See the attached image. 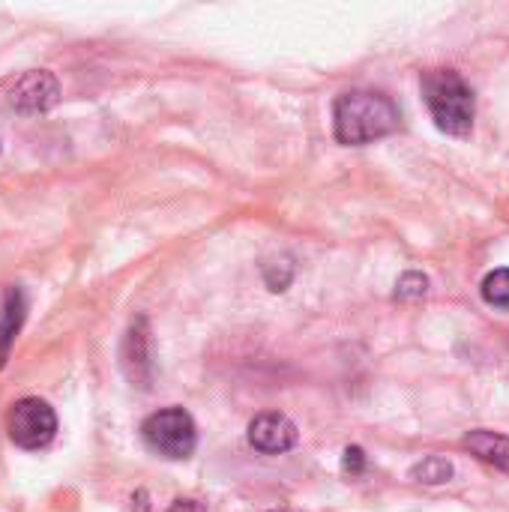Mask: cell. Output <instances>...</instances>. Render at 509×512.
Here are the masks:
<instances>
[{"instance_id":"obj_11","label":"cell","mask_w":509,"mask_h":512,"mask_svg":"<svg viewBox=\"0 0 509 512\" xmlns=\"http://www.w3.org/2000/svg\"><path fill=\"white\" fill-rule=\"evenodd\" d=\"M483 300L495 309H509V267L492 270L483 279Z\"/></svg>"},{"instance_id":"obj_13","label":"cell","mask_w":509,"mask_h":512,"mask_svg":"<svg viewBox=\"0 0 509 512\" xmlns=\"http://www.w3.org/2000/svg\"><path fill=\"white\" fill-rule=\"evenodd\" d=\"M342 468H345L348 474H363V468H366L363 450H360V447H348V450H345V459H342Z\"/></svg>"},{"instance_id":"obj_10","label":"cell","mask_w":509,"mask_h":512,"mask_svg":"<svg viewBox=\"0 0 509 512\" xmlns=\"http://www.w3.org/2000/svg\"><path fill=\"white\" fill-rule=\"evenodd\" d=\"M453 474H456V468H453V462L444 459V456H429V459H423V462H417V465L411 468V477H414L417 483H426V486L450 483Z\"/></svg>"},{"instance_id":"obj_4","label":"cell","mask_w":509,"mask_h":512,"mask_svg":"<svg viewBox=\"0 0 509 512\" xmlns=\"http://www.w3.org/2000/svg\"><path fill=\"white\" fill-rule=\"evenodd\" d=\"M9 438L21 450H42L51 444L57 432V417L48 402L42 399H21L12 405L9 420H6Z\"/></svg>"},{"instance_id":"obj_8","label":"cell","mask_w":509,"mask_h":512,"mask_svg":"<svg viewBox=\"0 0 509 512\" xmlns=\"http://www.w3.org/2000/svg\"><path fill=\"white\" fill-rule=\"evenodd\" d=\"M24 312H27V303H24L21 288H6L0 294V369L9 360L15 336H18V330L24 324Z\"/></svg>"},{"instance_id":"obj_12","label":"cell","mask_w":509,"mask_h":512,"mask_svg":"<svg viewBox=\"0 0 509 512\" xmlns=\"http://www.w3.org/2000/svg\"><path fill=\"white\" fill-rule=\"evenodd\" d=\"M429 291V279L423 273H405L399 282H396V297L402 300H414V297H423Z\"/></svg>"},{"instance_id":"obj_3","label":"cell","mask_w":509,"mask_h":512,"mask_svg":"<svg viewBox=\"0 0 509 512\" xmlns=\"http://www.w3.org/2000/svg\"><path fill=\"white\" fill-rule=\"evenodd\" d=\"M141 435L147 447L165 459H189L198 444L195 420L183 408H165L144 420Z\"/></svg>"},{"instance_id":"obj_5","label":"cell","mask_w":509,"mask_h":512,"mask_svg":"<svg viewBox=\"0 0 509 512\" xmlns=\"http://www.w3.org/2000/svg\"><path fill=\"white\" fill-rule=\"evenodd\" d=\"M297 438H300L297 426L285 414H276V411L258 414L249 423V444L258 453H267V456H279V453L294 450L297 447Z\"/></svg>"},{"instance_id":"obj_9","label":"cell","mask_w":509,"mask_h":512,"mask_svg":"<svg viewBox=\"0 0 509 512\" xmlns=\"http://www.w3.org/2000/svg\"><path fill=\"white\" fill-rule=\"evenodd\" d=\"M465 450H471L480 462L498 468V471H507L509 474V438L507 435H498V432H486V429H477V432H468L465 435Z\"/></svg>"},{"instance_id":"obj_14","label":"cell","mask_w":509,"mask_h":512,"mask_svg":"<svg viewBox=\"0 0 509 512\" xmlns=\"http://www.w3.org/2000/svg\"><path fill=\"white\" fill-rule=\"evenodd\" d=\"M168 512H201L198 510V504L195 501H174V507Z\"/></svg>"},{"instance_id":"obj_2","label":"cell","mask_w":509,"mask_h":512,"mask_svg":"<svg viewBox=\"0 0 509 512\" xmlns=\"http://www.w3.org/2000/svg\"><path fill=\"white\" fill-rule=\"evenodd\" d=\"M423 96L435 126L447 135H468L474 126V90L453 69H432L423 75Z\"/></svg>"},{"instance_id":"obj_6","label":"cell","mask_w":509,"mask_h":512,"mask_svg":"<svg viewBox=\"0 0 509 512\" xmlns=\"http://www.w3.org/2000/svg\"><path fill=\"white\" fill-rule=\"evenodd\" d=\"M57 102V81L51 72L39 69V72H27L15 81V87L9 90V105L21 114H39L48 111Z\"/></svg>"},{"instance_id":"obj_1","label":"cell","mask_w":509,"mask_h":512,"mask_svg":"<svg viewBox=\"0 0 509 512\" xmlns=\"http://www.w3.org/2000/svg\"><path fill=\"white\" fill-rule=\"evenodd\" d=\"M399 108L387 93L351 90L333 105V129L339 144H372L399 129Z\"/></svg>"},{"instance_id":"obj_7","label":"cell","mask_w":509,"mask_h":512,"mask_svg":"<svg viewBox=\"0 0 509 512\" xmlns=\"http://www.w3.org/2000/svg\"><path fill=\"white\" fill-rule=\"evenodd\" d=\"M123 372L129 375L132 384L138 387H150L153 381V360H150V330H147V318L132 321L126 339H123Z\"/></svg>"}]
</instances>
